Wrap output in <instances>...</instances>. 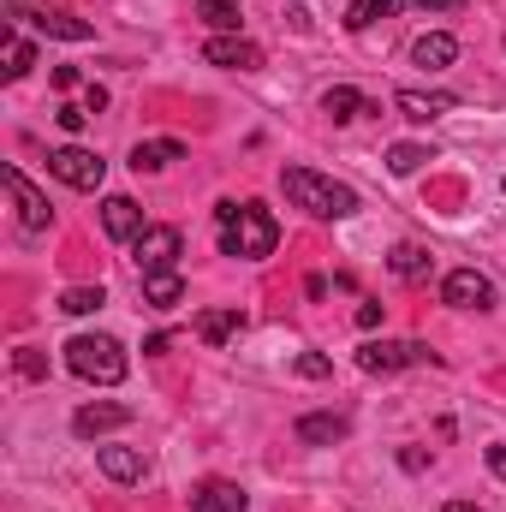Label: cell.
<instances>
[{"mask_svg":"<svg viewBox=\"0 0 506 512\" xmlns=\"http://www.w3.org/2000/svg\"><path fill=\"white\" fill-rule=\"evenodd\" d=\"M322 114H328L334 126H352V120H364V114H376V108L364 102V90H352V84H334V90L322 96Z\"/></svg>","mask_w":506,"mask_h":512,"instance_id":"2e32d148","label":"cell"},{"mask_svg":"<svg viewBox=\"0 0 506 512\" xmlns=\"http://www.w3.org/2000/svg\"><path fill=\"white\" fill-rule=\"evenodd\" d=\"M423 161H429V149H423V143H393V149H387V167H393L399 179H405V173H417Z\"/></svg>","mask_w":506,"mask_h":512,"instance_id":"484cf974","label":"cell"},{"mask_svg":"<svg viewBox=\"0 0 506 512\" xmlns=\"http://www.w3.org/2000/svg\"><path fill=\"white\" fill-rule=\"evenodd\" d=\"M280 191H286L292 209H304V215H316V221H346V215H358V191L340 185V179H328V173H316V167H286V173H280Z\"/></svg>","mask_w":506,"mask_h":512,"instance_id":"7a4b0ae2","label":"cell"},{"mask_svg":"<svg viewBox=\"0 0 506 512\" xmlns=\"http://www.w3.org/2000/svg\"><path fill=\"white\" fill-rule=\"evenodd\" d=\"M191 507H197V512H245V507H251V495H245L239 483L209 477V483H197V489H191Z\"/></svg>","mask_w":506,"mask_h":512,"instance_id":"7c38bea8","label":"cell"},{"mask_svg":"<svg viewBox=\"0 0 506 512\" xmlns=\"http://www.w3.org/2000/svg\"><path fill=\"white\" fill-rule=\"evenodd\" d=\"M393 274H399V280H423V274H429V251L399 245V251H393Z\"/></svg>","mask_w":506,"mask_h":512,"instance_id":"4316f807","label":"cell"},{"mask_svg":"<svg viewBox=\"0 0 506 512\" xmlns=\"http://www.w3.org/2000/svg\"><path fill=\"white\" fill-rule=\"evenodd\" d=\"M441 512H483V507H471V501H447Z\"/></svg>","mask_w":506,"mask_h":512,"instance_id":"d590c367","label":"cell"},{"mask_svg":"<svg viewBox=\"0 0 506 512\" xmlns=\"http://www.w3.org/2000/svg\"><path fill=\"white\" fill-rule=\"evenodd\" d=\"M298 376H310V382H328V376H334V364H328L322 352H304V358H298Z\"/></svg>","mask_w":506,"mask_h":512,"instance_id":"83f0119b","label":"cell"},{"mask_svg":"<svg viewBox=\"0 0 506 512\" xmlns=\"http://www.w3.org/2000/svg\"><path fill=\"white\" fill-rule=\"evenodd\" d=\"M102 233L120 239V245H137V239H143V209H137L131 197H108V203H102Z\"/></svg>","mask_w":506,"mask_h":512,"instance_id":"8fae6325","label":"cell"},{"mask_svg":"<svg viewBox=\"0 0 506 512\" xmlns=\"http://www.w3.org/2000/svg\"><path fill=\"white\" fill-rule=\"evenodd\" d=\"M203 60H209V66H227V72H256V66H262V48H256L251 36L233 30V36H209V42H203Z\"/></svg>","mask_w":506,"mask_h":512,"instance_id":"30bf717a","label":"cell"},{"mask_svg":"<svg viewBox=\"0 0 506 512\" xmlns=\"http://www.w3.org/2000/svg\"><path fill=\"white\" fill-rule=\"evenodd\" d=\"M12 364H18V376H42V370H48V364H42V358H36V352H30V346H24V352H18V358H12Z\"/></svg>","mask_w":506,"mask_h":512,"instance_id":"f546056e","label":"cell"},{"mask_svg":"<svg viewBox=\"0 0 506 512\" xmlns=\"http://www.w3.org/2000/svg\"><path fill=\"white\" fill-rule=\"evenodd\" d=\"M501 185H506V179H501Z\"/></svg>","mask_w":506,"mask_h":512,"instance_id":"8d00e7d4","label":"cell"},{"mask_svg":"<svg viewBox=\"0 0 506 512\" xmlns=\"http://www.w3.org/2000/svg\"><path fill=\"white\" fill-rule=\"evenodd\" d=\"M197 18H203L215 36H233V30H239V0H197Z\"/></svg>","mask_w":506,"mask_h":512,"instance_id":"7402d4cb","label":"cell"},{"mask_svg":"<svg viewBox=\"0 0 506 512\" xmlns=\"http://www.w3.org/2000/svg\"><path fill=\"white\" fill-rule=\"evenodd\" d=\"M489 471L506 483V447H489Z\"/></svg>","mask_w":506,"mask_h":512,"instance_id":"836d02e7","label":"cell"},{"mask_svg":"<svg viewBox=\"0 0 506 512\" xmlns=\"http://www.w3.org/2000/svg\"><path fill=\"white\" fill-rule=\"evenodd\" d=\"M405 364H441L423 340H370L364 352H358V370L364 376H393V370H405Z\"/></svg>","mask_w":506,"mask_h":512,"instance_id":"8992f818","label":"cell"},{"mask_svg":"<svg viewBox=\"0 0 506 512\" xmlns=\"http://www.w3.org/2000/svg\"><path fill=\"white\" fill-rule=\"evenodd\" d=\"M441 298H447L453 310H489V304H495V280L477 274V268H453V274L441 280Z\"/></svg>","mask_w":506,"mask_h":512,"instance_id":"52a82bcc","label":"cell"},{"mask_svg":"<svg viewBox=\"0 0 506 512\" xmlns=\"http://www.w3.org/2000/svg\"><path fill=\"white\" fill-rule=\"evenodd\" d=\"M54 84H60V90H78L84 78H78V66H60V72H54Z\"/></svg>","mask_w":506,"mask_h":512,"instance_id":"d6a6232c","label":"cell"},{"mask_svg":"<svg viewBox=\"0 0 506 512\" xmlns=\"http://www.w3.org/2000/svg\"><path fill=\"white\" fill-rule=\"evenodd\" d=\"M6 12L24 18V24H36L42 36H60V42H90V36H96L90 18H72V12H60V6H48V0H6Z\"/></svg>","mask_w":506,"mask_h":512,"instance_id":"277c9868","label":"cell"},{"mask_svg":"<svg viewBox=\"0 0 506 512\" xmlns=\"http://www.w3.org/2000/svg\"><path fill=\"white\" fill-rule=\"evenodd\" d=\"M239 328H245V310H203V316H197V334H203V346H227Z\"/></svg>","mask_w":506,"mask_h":512,"instance_id":"44dd1931","label":"cell"},{"mask_svg":"<svg viewBox=\"0 0 506 512\" xmlns=\"http://www.w3.org/2000/svg\"><path fill=\"white\" fill-rule=\"evenodd\" d=\"M411 6H423V12H453L459 0H411Z\"/></svg>","mask_w":506,"mask_h":512,"instance_id":"e575fe53","label":"cell"},{"mask_svg":"<svg viewBox=\"0 0 506 512\" xmlns=\"http://www.w3.org/2000/svg\"><path fill=\"white\" fill-rule=\"evenodd\" d=\"M143 304H149V310H179V304H185V280H179V268L143 274Z\"/></svg>","mask_w":506,"mask_h":512,"instance_id":"ac0fdd59","label":"cell"},{"mask_svg":"<svg viewBox=\"0 0 506 512\" xmlns=\"http://www.w3.org/2000/svg\"><path fill=\"white\" fill-rule=\"evenodd\" d=\"M48 173H54L60 185H72V191H102V179H108V161H102L96 149H78V143H66V149H48Z\"/></svg>","mask_w":506,"mask_h":512,"instance_id":"5b68a950","label":"cell"},{"mask_svg":"<svg viewBox=\"0 0 506 512\" xmlns=\"http://www.w3.org/2000/svg\"><path fill=\"white\" fill-rule=\"evenodd\" d=\"M84 108L102 114V108H108V90H102V84H84Z\"/></svg>","mask_w":506,"mask_h":512,"instance_id":"4dcf8cb0","label":"cell"},{"mask_svg":"<svg viewBox=\"0 0 506 512\" xmlns=\"http://www.w3.org/2000/svg\"><path fill=\"white\" fill-rule=\"evenodd\" d=\"M179 251H185L179 227H143V239L131 245V256H137V268H143V274H161V268H173V262H179Z\"/></svg>","mask_w":506,"mask_h":512,"instance_id":"ba28073f","label":"cell"},{"mask_svg":"<svg viewBox=\"0 0 506 512\" xmlns=\"http://www.w3.org/2000/svg\"><path fill=\"white\" fill-rule=\"evenodd\" d=\"M102 304H108V292H102V286H72V292L60 298V310H66V316H96Z\"/></svg>","mask_w":506,"mask_h":512,"instance_id":"cb8c5ba5","label":"cell"},{"mask_svg":"<svg viewBox=\"0 0 506 512\" xmlns=\"http://www.w3.org/2000/svg\"><path fill=\"white\" fill-rule=\"evenodd\" d=\"M173 161H185V143H179V137H149V143L131 149V167H137V173H161V167H173Z\"/></svg>","mask_w":506,"mask_h":512,"instance_id":"e0dca14e","label":"cell"},{"mask_svg":"<svg viewBox=\"0 0 506 512\" xmlns=\"http://www.w3.org/2000/svg\"><path fill=\"white\" fill-rule=\"evenodd\" d=\"M66 370H72L78 382L120 387L131 364H126V346H120V340H108V334H78V340H66Z\"/></svg>","mask_w":506,"mask_h":512,"instance_id":"3957f363","label":"cell"},{"mask_svg":"<svg viewBox=\"0 0 506 512\" xmlns=\"http://www.w3.org/2000/svg\"><path fill=\"white\" fill-rule=\"evenodd\" d=\"M399 6H405V0H352V6H346V30H370L376 18H393Z\"/></svg>","mask_w":506,"mask_h":512,"instance_id":"603a6c76","label":"cell"},{"mask_svg":"<svg viewBox=\"0 0 506 512\" xmlns=\"http://www.w3.org/2000/svg\"><path fill=\"white\" fill-rule=\"evenodd\" d=\"M131 417V405H84L78 417H72V435H84V441H96V435H108V429H126Z\"/></svg>","mask_w":506,"mask_h":512,"instance_id":"4fadbf2b","label":"cell"},{"mask_svg":"<svg viewBox=\"0 0 506 512\" xmlns=\"http://www.w3.org/2000/svg\"><path fill=\"white\" fill-rule=\"evenodd\" d=\"M6 191H12V203H18V227H24V233H48L54 209H48V197H42L18 167H6Z\"/></svg>","mask_w":506,"mask_h":512,"instance_id":"9c48e42d","label":"cell"},{"mask_svg":"<svg viewBox=\"0 0 506 512\" xmlns=\"http://www.w3.org/2000/svg\"><path fill=\"white\" fill-rule=\"evenodd\" d=\"M411 60H417L423 72H447V66L459 60V42H453L447 30H429V36H417V42H411Z\"/></svg>","mask_w":506,"mask_h":512,"instance_id":"9a60e30c","label":"cell"},{"mask_svg":"<svg viewBox=\"0 0 506 512\" xmlns=\"http://www.w3.org/2000/svg\"><path fill=\"white\" fill-rule=\"evenodd\" d=\"M215 227H221V256H245V262H256V256H268L274 245H280V221L262 209V203H215Z\"/></svg>","mask_w":506,"mask_h":512,"instance_id":"6da1fadb","label":"cell"},{"mask_svg":"<svg viewBox=\"0 0 506 512\" xmlns=\"http://www.w3.org/2000/svg\"><path fill=\"white\" fill-rule=\"evenodd\" d=\"M30 66H36V48H30V42H24L18 30H12V36H6V78L18 84V78H24Z\"/></svg>","mask_w":506,"mask_h":512,"instance_id":"d4e9b609","label":"cell"},{"mask_svg":"<svg viewBox=\"0 0 506 512\" xmlns=\"http://www.w3.org/2000/svg\"><path fill=\"white\" fill-rule=\"evenodd\" d=\"M346 417L340 411H316V417H298V441H310V447H334V441H346Z\"/></svg>","mask_w":506,"mask_h":512,"instance_id":"ffe728a7","label":"cell"},{"mask_svg":"<svg viewBox=\"0 0 506 512\" xmlns=\"http://www.w3.org/2000/svg\"><path fill=\"white\" fill-rule=\"evenodd\" d=\"M54 120H60L66 131H84V126H90V108H72V102H66V108H60Z\"/></svg>","mask_w":506,"mask_h":512,"instance_id":"f1b7e54d","label":"cell"},{"mask_svg":"<svg viewBox=\"0 0 506 512\" xmlns=\"http://www.w3.org/2000/svg\"><path fill=\"white\" fill-rule=\"evenodd\" d=\"M96 465H102V477H114V483H143V453L137 447H96Z\"/></svg>","mask_w":506,"mask_h":512,"instance_id":"d6986e66","label":"cell"},{"mask_svg":"<svg viewBox=\"0 0 506 512\" xmlns=\"http://www.w3.org/2000/svg\"><path fill=\"white\" fill-rule=\"evenodd\" d=\"M393 108H399L405 120H417V126H429V120H441V114H453V108H459V96H441V90H435V96H423V90H399V96H393Z\"/></svg>","mask_w":506,"mask_h":512,"instance_id":"5bb4252c","label":"cell"},{"mask_svg":"<svg viewBox=\"0 0 506 512\" xmlns=\"http://www.w3.org/2000/svg\"><path fill=\"white\" fill-rule=\"evenodd\" d=\"M381 322V304L376 298H364V304H358V328H376Z\"/></svg>","mask_w":506,"mask_h":512,"instance_id":"1f68e13d","label":"cell"}]
</instances>
